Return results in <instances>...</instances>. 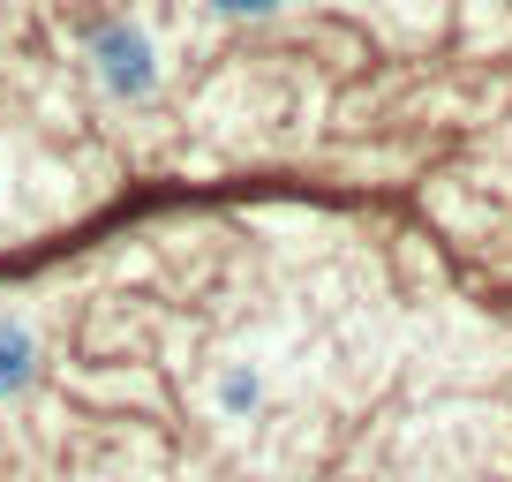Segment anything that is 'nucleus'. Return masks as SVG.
<instances>
[{
    "label": "nucleus",
    "mask_w": 512,
    "mask_h": 482,
    "mask_svg": "<svg viewBox=\"0 0 512 482\" xmlns=\"http://www.w3.org/2000/svg\"><path fill=\"white\" fill-rule=\"evenodd\" d=\"M91 68H98V83H106L113 98H151L159 91V53H151V38L128 16H113V23L91 31Z\"/></svg>",
    "instance_id": "1"
},
{
    "label": "nucleus",
    "mask_w": 512,
    "mask_h": 482,
    "mask_svg": "<svg viewBox=\"0 0 512 482\" xmlns=\"http://www.w3.org/2000/svg\"><path fill=\"white\" fill-rule=\"evenodd\" d=\"M31 385H38V332L16 309H0V400H23Z\"/></svg>",
    "instance_id": "2"
},
{
    "label": "nucleus",
    "mask_w": 512,
    "mask_h": 482,
    "mask_svg": "<svg viewBox=\"0 0 512 482\" xmlns=\"http://www.w3.org/2000/svg\"><path fill=\"white\" fill-rule=\"evenodd\" d=\"M256 400H264V385H256V370H226V377H219V415H249Z\"/></svg>",
    "instance_id": "3"
},
{
    "label": "nucleus",
    "mask_w": 512,
    "mask_h": 482,
    "mask_svg": "<svg viewBox=\"0 0 512 482\" xmlns=\"http://www.w3.org/2000/svg\"><path fill=\"white\" fill-rule=\"evenodd\" d=\"M211 8H219V16H234V23H249V16H272L279 0H211Z\"/></svg>",
    "instance_id": "4"
}]
</instances>
